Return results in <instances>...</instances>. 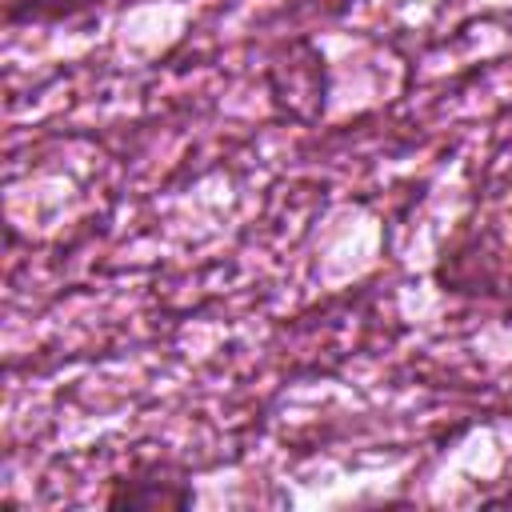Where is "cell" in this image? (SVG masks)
Instances as JSON below:
<instances>
[{"label": "cell", "instance_id": "5b68a950", "mask_svg": "<svg viewBox=\"0 0 512 512\" xmlns=\"http://www.w3.org/2000/svg\"><path fill=\"white\" fill-rule=\"evenodd\" d=\"M504 296H512V256H508V276H504Z\"/></svg>", "mask_w": 512, "mask_h": 512}, {"label": "cell", "instance_id": "7a4b0ae2", "mask_svg": "<svg viewBox=\"0 0 512 512\" xmlns=\"http://www.w3.org/2000/svg\"><path fill=\"white\" fill-rule=\"evenodd\" d=\"M264 84H268V96L272 104L288 116V120H300V124H312L316 116H324V104H328V68H324V56L312 40H292L284 44V60H272L264 68Z\"/></svg>", "mask_w": 512, "mask_h": 512}, {"label": "cell", "instance_id": "6da1fadb", "mask_svg": "<svg viewBox=\"0 0 512 512\" xmlns=\"http://www.w3.org/2000/svg\"><path fill=\"white\" fill-rule=\"evenodd\" d=\"M504 276H508V248L492 224H476V220L456 224V232L440 244V256L432 264V284L444 296H464V300L504 296Z\"/></svg>", "mask_w": 512, "mask_h": 512}, {"label": "cell", "instance_id": "277c9868", "mask_svg": "<svg viewBox=\"0 0 512 512\" xmlns=\"http://www.w3.org/2000/svg\"><path fill=\"white\" fill-rule=\"evenodd\" d=\"M100 4H108V0H8L4 24L8 28H16V24H64V20H76Z\"/></svg>", "mask_w": 512, "mask_h": 512}, {"label": "cell", "instance_id": "3957f363", "mask_svg": "<svg viewBox=\"0 0 512 512\" xmlns=\"http://www.w3.org/2000/svg\"><path fill=\"white\" fill-rule=\"evenodd\" d=\"M108 508H144V512H188L196 504L192 480L164 476H120L104 492Z\"/></svg>", "mask_w": 512, "mask_h": 512}]
</instances>
